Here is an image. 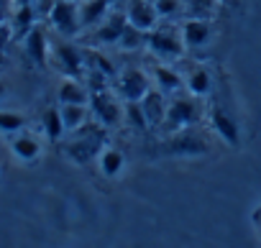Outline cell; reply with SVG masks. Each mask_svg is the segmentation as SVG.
<instances>
[{"mask_svg":"<svg viewBox=\"0 0 261 248\" xmlns=\"http://www.w3.org/2000/svg\"><path fill=\"white\" fill-rule=\"evenodd\" d=\"M105 126H100V123H85V126H80L74 131V139L67 144V156L74 159L77 164H87L92 161L95 156H100L102 151V144H105Z\"/></svg>","mask_w":261,"mask_h":248,"instance_id":"obj_1","label":"cell"},{"mask_svg":"<svg viewBox=\"0 0 261 248\" xmlns=\"http://www.w3.org/2000/svg\"><path fill=\"white\" fill-rule=\"evenodd\" d=\"M146 49L151 51V57H156L159 62L169 64V62H179L185 57V41L179 34V26H156L154 31H149L146 39Z\"/></svg>","mask_w":261,"mask_h":248,"instance_id":"obj_2","label":"cell"},{"mask_svg":"<svg viewBox=\"0 0 261 248\" xmlns=\"http://www.w3.org/2000/svg\"><path fill=\"white\" fill-rule=\"evenodd\" d=\"M123 107L125 105H120L118 92H113L110 87L90 92V110H92L95 120L100 123V126H105V128H113V126H118V123L123 120Z\"/></svg>","mask_w":261,"mask_h":248,"instance_id":"obj_3","label":"cell"},{"mask_svg":"<svg viewBox=\"0 0 261 248\" xmlns=\"http://www.w3.org/2000/svg\"><path fill=\"white\" fill-rule=\"evenodd\" d=\"M151 77L139 67H125L115 77V92L123 102H141V97L151 90Z\"/></svg>","mask_w":261,"mask_h":248,"instance_id":"obj_4","label":"cell"},{"mask_svg":"<svg viewBox=\"0 0 261 248\" xmlns=\"http://www.w3.org/2000/svg\"><path fill=\"white\" fill-rule=\"evenodd\" d=\"M54 31L64 39H74L82 34V23H80V3L74 0H54L51 6V13L46 18Z\"/></svg>","mask_w":261,"mask_h":248,"instance_id":"obj_5","label":"cell"},{"mask_svg":"<svg viewBox=\"0 0 261 248\" xmlns=\"http://www.w3.org/2000/svg\"><path fill=\"white\" fill-rule=\"evenodd\" d=\"M51 59H54V67H57L64 77H69V79H85L87 64H85L82 46L69 44V41H62V44L51 46Z\"/></svg>","mask_w":261,"mask_h":248,"instance_id":"obj_6","label":"cell"},{"mask_svg":"<svg viewBox=\"0 0 261 248\" xmlns=\"http://www.w3.org/2000/svg\"><path fill=\"white\" fill-rule=\"evenodd\" d=\"M202 115L197 97H174L167 107V118H164V126L169 131H182L192 123H197Z\"/></svg>","mask_w":261,"mask_h":248,"instance_id":"obj_7","label":"cell"},{"mask_svg":"<svg viewBox=\"0 0 261 248\" xmlns=\"http://www.w3.org/2000/svg\"><path fill=\"white\" fill-rule=\"evenodd\" d=\"M125 23H128L125 11L113 8V11L108 13V18H105L97 29L87 31V41H90L92 46H100V44H118L120 31H123V26H125Z\"/></svg>","mask_w":261,"mask_h":248,"instance_id":"obj_8","label":"cell"},{"mask_svg":"<svg viewBox=\"0 0 261 248\" xmlns=\"http://www.w3.org/2000/svg\"><path fill=\"white\" fill-rule=\"evenodd\" d=\"M125 16H128V23H134L136 29H141L146 34L154 31L159 26V21H162L154 0H128Z\"/></svg>","mask_w":261,"mask_h":248,"instance_id":"obj_9","label":"cell"},{"mask_svg":"<svg viewBox=\"0 0 261 248\" xmlns=\"http://www.w3.org/2000/svg\"><path fill=\"white\" fill-rule=\"evenodd\" d=\"M164 151L172 156H202V154H207V144H205V139H200L190 131H177L167 141Z\"/></svg>","mask_w":261,"mask_h":248,"instance_id":"obj_10","label":"cell"},{"mask_svg":"<svg viewBox=\"0 0 261 248\" xmlns=\"http://www.w3.org/2000/svg\"><path fill=\"white\" fill-rule=\"evenodd\" d=\"M23 51H26V57H29L36 67H46L49 54H51V46H49L46 31H44L39 23L26 34V39H23Z\"/></svg>","mask_w":261,"mask_h":248,"instance_id":"obj_11","label":"cell"},{"mask_svg":"<svg viewBox=\"0 0 261 248\" xmlns=\"http://www.w3.org/2000/svg\"><path fill=\"white\" fill-rule=\"evenodd\" d=\"M179 34L187 49H200L210 41L213 36V23L205 18H187L185 23H179Z\"/></svg>","mask_w":261,"mask_h":248,"instance_id":"obj_12","label":"cell"},{"mask_svg":"<svg viewBox=\"0 0 261 248\" xmlns=\"http://www.w3.org/2000/svg\"><path fill=\"white\" fill-rule=\"evenodd\" d=\"M210 126H213V131L228 144V146H238V141H241V131H238V123L223 110V107H218V105H213V110H210Z\"/></svg>","mask_w":261,"mask_h":248,"instance_id":"obj_13","label":"cell"},{"mask_svg":"<svg viewBox=\"0 0 261 248\" xmlns=\"http://www.w3.org/2000/svg\"><path fill=\"white\" fill-rule=\"evenodd\" d=\"M110 11H113L110 0H80V23H82V31L97 29L108 18Z\"/></svg>","mask_w":261,"mask_h":248,"instance_id":"obj_14","label":"cell"},{"mask_svg":"<svg viewBox=\"0 0 261 248\" xmlns=\"http://www.w3.org/2000/svg\"><path fill=\"white\" fill-rule=\"evenodd\" d=\"M167 107H169V102H167V97H164V92L159 87H151L141 97V110H144V115L149 120V126H162L164 118H167Z\"/></svg>","mask_w":261,"mask_h":248,"instance_id":"obj_15","label":"cell"},{"mask_svg":"<svg viewBox=\"0 0 261 248\" xmlns=\"http://www.w3.org/2000/svg\"><path fill=\"white\" fill-rule=\"evenodd\" d=\"M57 100L59 105H90V87L85 85V79L64 77V82L59 85Z\"/></svg>","mask_w":261,"mask_h":248,"instance_id":"obj_16","label":"cell"},{"mask_svg":"<svg viewBox=\"0 0 261 248\" xmlns=\"http://www.w3.org/2000/svg\"><path fill=\"white\" fill-rule=\"evenodd\" d=\"M151 79H154V85H156L164 95H174V92H179V87L185 85L182 74H179L177 69H172L169 64H164V62L151 67Z\"/></svg>","mask_w":261,"mask_h":248,"instance_id":"obj_17","label":"cell"},{"mask_svg":"<svg viewBox=\"0 0 261 248\" xmlns=\"http://www.w3.org/2000/svg\"><path fill=\"white\" fill-rule=\"evenodd\" d=\"M185 87L190 90L192 97H207L210 90H213V77H210L207 67H202V64L192 67L185 77Z\"/></svg>","mask_w":261,"mask_h":248,"instance_id":"obj_18","label":"cell"},{"mask_svg":"<svg viewBox=\"0 0 261 248\" xmlns=\"http://www.w3.org/2000/svg\"><path fill=\"white\" fill-rule=\"evenodd\" d=\"M11 151H13V156H16L18 161L31 164V161H36V159L41 156V144H39L34 136L21 133V136H16V139L11 141Z\"/></svg>","mask_w":261,"mask_h":248,"instance_id":"obj_19","label":"cell"},{"mask_svg":"<svg viewBox=\"0 0 261 248\" xmlns=\"http://www.w3.org/2000/svg\"><path fill=\"white\" fill-rule=\"evenodd\" d=\"M36 21H39V13H36V8H34V6H18V8L13 11V16H11L13 36L23 41V39H26V34L36 26Z\"/></svg>","mask_w":261,"mask_h":248,"instance_id":"obj_20","label":"cell"},{"mask_svg":"<svg viewBox=\"0 0 261 248\" xmlns=\"http://www.w3.org/2000/svg\"><path fill=\"white\" fill-rule=\"evenodd\" d=\"M82 54H85V64H87V69L100 72V74H105L108 79H115V77H118L115 64H113L105 54H100L97 46H82Z\"/></svg>","mask_w":261,"mask_h":248,"instance_id":"obj_21","label":"cell"},{"mask_svg":"<svg viewBox=\"0 0 261 248\" xmlns=\"http://www.w3.org/2000/svg\"><path fill=\"white\" fill-rule=\"evenodd\" d=\"M123 164H125V156H123L118 149H102L100 156H97L100 174L108 177V179H115V177L123 172Z\"/></svg>","mask_w":261,"mask_h":248,"instance_id":"obj_22","label":"cell"},{"mask_svg":"<svg viewBox=\"0 0 261 248\" xmlns=\"http://www.w3.org/2000/svg\"><path fill=\"white\" fill-rule=\"evenodd\" d=\"M146 39H149V34H146V31L136 29L134 23H125L115 46H118L120 51H139V49H144V46H146Z\"/></svg>","mask_w":261,"mask_h":248,"instance_id":"obj_23","label":"cell"},{"mask_svg":"<svg viewBox=\"0 0 261 248\" xmlns=\"http://www.w3.org/2000/svg\"><path fill=\"white\" fill-rule=\"evenodd\" d=\"M218 6H220L218 0H182V11H185L187 18H205V21H213Z\"/></svg>","mask_w":261,"mask_h":248,"instance_id":"obj_24","label":"cell"},{"mask_svg":"<svg viewBox=\"0 0 261 248\" xmlns=\"http://www.w3.org/2000/svg\"><path fill=\"white\" fill-rule=\"evenodd\" d=\"M41 123H44V133L49 141H59L64 136V120H62V113H59V105L57 107H46L44 115H41Z\"/></svg>","mask_w":261,"mask_h":248,"instance_id":"obj_25","label":"cell"},{"mask_svg":"<svg viewBox=\"0 0 261 248\" xmlns=\"http://www.w3.org/2000/svg\"><path fill=\"white\" fill-rule=\"evenodd\" d=\"M62 120H64V128L67 131H77L80 126L87 123V105H59Z\"/></svg>","mask_w":261,"mask_h":248,"instance_id":"obj_26","label":"cell"},{"mask_svg":"<svg viewBox=\"0 0 261 248\" xmlns=\"http://www.w3.org/2000/svg\"><path fill=\"white\" fill-rule=\"evenodd\" d=\"M123 120H125L134 131H146V128H149V120H146V115H144V110H141V102H125V107H123Z\"/></svg>","mask_w":261,"mask_h":248,"instance_id":"obj_27","label":"cell"},{"mask_svg":"<svg viewBox=\"0 0 261 248\" xmlns=\"http://www.w3.org/2000/svg\"><path fill=\"white\" fill-rule=\"evenodd\" d=\"M26 128V115L13 110H0V133H21Z\"/></svg>","mask_w":261,"mask_h":248,"instance_id":"obj_28","label":"cell"},{"mask_svg":"<svg viewBox=\"0 0 261 248\" xmlns=\"http://www.w3.org/2000/svg\"><path fill=\"white\" fill-rule=\"evenodd\" d=\"M154 3H156V11H159L162 21L182 13V0H154Z\"/></svg>","mask_w":261,"mask_h":248,"instance_id":"obj_29","label":"cell"},{"mask_svg":"<svg viewBox=\"0 0 261 248\" xmlns=\"http://www.w3.org/2000/svg\"><path fill=\"white\" fill-rule=\"evenodd\" d=\"M13 39H16V36H13V26H11V21H8V23H0V51H3Z\"/></svg>","mask_w":261,"mask_h":248,"instance_id":"obj_30","label":"cell"},{"mask_svg":"<svg viewBox=\"0 0 261 248\" xmlns=\"http://www.w3.org/2000/svg\"><path fill=\"white\" fill-rule=\"evenodd\" d=\"M13 11H16L13 0H0V23H8L11 16H13Z\"/></svg>","mask_w":261,"mask_h":248,"instance_id":"obj_31","label":"cell"},{"mask_svg":"<svg viewBox=\"0 0 261 248\" xmlns=\"http://www.w3.org/2000/svg\"><path fill=\"white\" fill-rule=\"evenodd\" d=\"M253 225H256V230H258V235H261V207L253 210Z\"/></svg>","mask_w":261,"mask_h":248,"instance_id":"obj_32","label":"cell"},{"mask_svg":"<svg viewBox=\"0 0 261 248\" xmlns=\"http://www.w3.org/2000/svg\"><path fill=\"white\" fill-rule=\"evenodd\" d=\"M13 3H16V8H18V6H34L36 0H13Z\"/></svg>","mask_w":261,"mask_h":248,"instance_id":"obj_33","label":"cell"},{"mask_svg":"<svg viewBox=\"0 0 261 248\" xmlns=\"http://www.w3.org/2000/svg\"><path fill=\"white\" fill-rule=\"evenodd\" d=\"M113 8H120V6H128V0H110Z\"/></svg>","mask_w":261,"mask_h":248,"instance_id":"obj_34","label":"cell"},{"mask_svg":"<svg viewBox=\"0 0 261 248\" xmlns=\"http://www.w3.org/2000/svg\"><path fill=\"white\" fill-rule=\"evenodd\" d=\"M218 3H220V6H233V8H236L238 0H218Z\"/></svg>","mask_w":261,"mask_h":248,"instance_id":"obj_35","label":"cell"},{"mask_svg":"<svg viewBox=\"0 0 261 248\" xmlns=\"http://www.w3.org/2000/svg\"><path fill=\"white\" fill-rule=\"evenodd\" d=\"M3 95H6V85L0 82V100H3Z\"/></svg>","mask_w":261,"mask_h":248,"instance_id":"obj_36","label":"cell"},{"mask_svg":"<svg viewBox=\"0 0 261 248\" xmlns=\"http://www.w3.org/2000/svg\"><path fill=\"white\" fill-rule=\"evenodd\" d=\"M74 3H80V0H74Z\"/></svg>","mask_w":261,"mask_h":248,"instance_id":"obj_37","label":"cell"}]
</instances>
